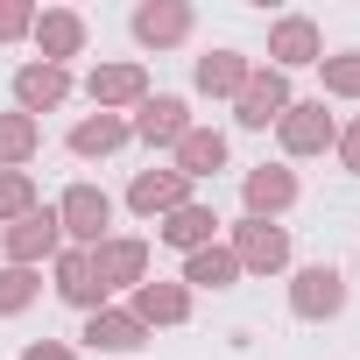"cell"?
Wrapping results in <instances>:
<instances>
[{"mask_svg":"<svg viewBox=\"0 0 360 360\" xmlns=\"http://www.w3.org/2000/svg\"><path fill=\"white\" fill-rule=\"evenodd\" d=\"M297 311H311V318H318V311H339V276H332V269H311L304 290H297Z\"/></svg>","mask_w":360,"mask_h":360,"instance_id":"1","label":"cell"},{"mask_svg":"<svg viewBox=\"0 0 360 360\" xmlns=\"http://www.w3.org/2000/svg\"><path fill=\"white\" fill-rule=\"evenodd\" d=\"M64 219H71V233H85V240H92V233L106 226V198H99V191H78V198L64 205Z\"/></svg>","mask_w":360,"mask_h":360,"instance_id":"2","label":"cell"},{"mask_svg":"<svg viewBox=\"0 0 360 360\" xmlns=\"http://www.w3.org/2000/svg\"><path fill=\"white\" fill-rule=\"evenodd\" d=\"M176 127H184V106H176V99H155V106L141 113V134H148V141H169Z\"/></svg>","mask_w":360,"mask_h":360,"instance_id":"3","label":"cell"},{"mask_svg":"<svg viewBox=\"0 0 360 360\" xmlns=\"http://www.w3.org/2000/svg\"><path fill=\"white\" fill-rule=\"evenodd\" d=\"M22 99L29 106H50V99H64V78L57 71H22Z\"/></svg>","mask_w":360,"mask_h":360,"instance_id":"4","label":"cell"},{"mask_svg":"<svg viewBox=\"0 0 360 360\" xmlns=\"http://www.w3.org/2000/svg\"><path fill=\"white\" fill-rule=\"evenodd\" d=\"M276 106H283V85L269 78V85H255V92H248V113H240V120H248V127H262V120H269Z\"/></svg>","mask_w":360,"mask_h":360,"instance_id":"5","label":"cell"},{"mask_svg":"<svg viewBox=\"0 0 360 360\" xmlns=\"http://www.w3.org/2000/svg\"><path fill=\"white\" fill-rule=\"evenodd\" d=\"M325 134H332V127H325V120H318V106H304V113H297V120H290V148H318V141H325Z\"/></svg>","mask_w":360,"mask_h":360,"instance_id":"6","label":"cell"},{"mask_svg":"<svg viewBox=\"0 0 360 360\" xmlns=\"http://www.w3.org/2000/svg\"><path fill=\"white\" fill-rule=\"evenodd\" d=\"M248 262L276 269V262H283V233H269V226H248Z\"/></svg>","mask_w":360,"mask_h":360,"instance_id":"7","label":"cell"},{"mask_svg":"<svg viewBox=\"0 0 360 360\" xmlns=\"http://www.w3.org/2000/svg\"><path fill=\"white\" fill-rule=\"evenodd\" d=\"M169 198H176V176H141V184H134V205H148V212L169 205Z\"/></svg>","mask_w":360,"mask_h":360,"instance_id":"8","label":"cell"},{"mask_svg":"<svg viewBox=\"0 0 360 360\" xmlns=\"http://www.w3.org/2000/svg\"><path fill=\"white\" fill-rule=\"evenodd\" d=\"M219 155H226V148H219V134H198V141H184V162H191V169H219Z\"/></svg>","mask_w":360,"mask_h":360,"instance_id":"9","label":"cell"},{"mask_svg":"<svg viewBox=\"0 0 360 360\" xmlns=\"http://www.w3.org/2000/svg\"><path fill=\"white\" fill-rule=\"evenodd\" d=\"M276 50H283L290 64H304V57H311V29H304V22H290V29L276 36Z\"/></svg>","mask_w":360,"mask_h":360,"instance_id":"10","label":"cell"},{"mask_svg":"<svg viewBox=\"0 0 360 360\" xmlns=\"http://www.w3.org/2000/svg\"><path fill=\"white\" fill-rule=\"evenodd\" d=\"M92 339H106V346H141L127 318H92Z\"/></svg>","mask_w":360,"mask_h":360,"instance_id":"11","label":"cell"},{"mask_svg":"<svg viewBox=\"0 0 360 360\" xmlns=\"http://www.w3.org/2000/svg\"><path fill=\"white\" fill-rule=\"evenodd\" d=\"M205 233H212V219H205V212H176V226H169V240H184V248H191V240H205Z\"/></svg>","mask_w":360,"mask_h":360,"instance_id":"12","label":"cell"},{"mask_svg":"<svg viewBox=\"0 0 360 360\" xmlns=\"http://www.w3.org/2000/svg\"><path fill=\"white\" fill-rule=\"evenodd\" d=\"M134 29H141V36H176V29H184V15H155V8H141Z\"/></svg>","mask_w":360,"mask_h":360,"instance_id":"13","label":"cell"},{"mask_svg":"<svg viewBox=\"0 0 360 360\" xmlns=\"http://www.w3.org/2000/svg\"><path fill=\"white\" fill-rule=\"evenodd\" d=\"M113 141H120V127H113V120H92V127H78V148H85V155H92V148H113Z\"/></svg>","mask_w":360,"mask_h":360,"instance_id":"14","label":"cell"},{"mask_svg":"<svg viewBox=\"0 0 360 360\" xmlns=\"http://www.w3.org/2000/svg\"><path fill=\"white\" fill-rule=\"evenodd\" d=\"M226 276H233L226 255H198V262H191V283H226Z\"/></svg>","mask_w":360,"mask_h":360,"instance_id":"15","label":"cell"},{"mask_svg":"<svg viewBox=\"0 0 360 360\" xmlns=\"http://www.w3.org/2000/svg\"><path fill=\"white\" fill-rule=\"evenodd\" d=\"M36 248H50V219H29V226L15 233V255H36Z\"/></svg>","mask_w":360,"mask_h":360,"instance_id":"16","label":"cell"},{"mask_svg":"<svg viewBox=\"0 0 360 360\" xmlns=\"http://www.w3.org/2000/svg\"><path fill=\"white\" fill-rule=\"evenodd\" d=\"M290 198V176H255V205H283Z\"/></svg>","mask_w":360,"mask_h":360,"instance_id":"17","label":"cell"},{"mask_svg":"<svg viewBox=\"0 0 360 360\" xmlns=\"http://www.w3.org/2000/svg\"><path fill=\"white\" fill-rule=\"evenodd\" d=\"M29 148V120H0V155H22Z\"/></svg>","mask_w":360,"mask_h":360,"instance_id":"18","label":"cell"},{"mask_svg":"<svg viewBox=\"0 0 360 360\" xmlns=\"http://www.w3.org/2000/svg\"><path fill=\"white\" fill-rule=\"evenodd\" d=\"M141 311H148V318H176V311H184V297H169V290H148V297H141Z\"/></svg>","mask_w":360,"mask_h":360,"instance_id":"19","label":"cell"},{"mask_svg":"<svg viewBox=\"0 0 360 360\" xmlns=\"http://www.w3.org/2000/svg\"><path fill=\"white\" fill-rule=\"evenodd\" d=\"M64 290H71V297H92V269H85V262H64Z\"/></svg>","mask_w":360,"mask_h":360,"instance_id":"20","label":"cell"},{"mask_svg":"<svg viewBox=\"0 0 360 360\" xmlns=\"http://www.w3.org/2000/svg\"><path fill=\"white\" fill-rule=\"evenodd\" d=\"M99 92H106V99H127V92H134V71H106Z\"/></svg>","mask_w":360,"mask_h":360,"instance_id":"21","label":"cell"},{"mask_svg":"<svg viewBox=\"0 0 360 360\" xmlns=\"http://www.w3.org/2000/svg\"><path fill=\"white\" fill-rule=\"evenodd\" d=\"M43 36H50V50H71V43H78V22H50Z\"/></svg>","mask_w":360,"mask_h":360,"instance_id":"22","label":"cell"},{"mask_svg":"<svg viewBox=\"0 0 360 360\" xmlns=\"http://www.w3.org/2000/svg\"><path fill=\"white\" fill-rule=\"evenodd\" d=\"M29 297V276H0V304H22Z\"/></svg>","mask_w":360,"mask_h":360,"instance_id":"23","label":"cell"},{"mask_svg":"<svg viewBox=\"0 0 360 360\" xmlns=\"http://www.w3.org/2000/svg\"><path fill=\"white\" fill-rule=\"evenodd\" d=\"M15 205H22V184L8 176V184H0V212H15Z\"/></svg>","mask_w":360,"mask_h":360,"instance_id":"24","label":"cell"},{"mask_svg":"<svg viewBox=\"0 0 360 360\" xmlns=\"http://www.w3.org/2000/svg\"><path fill=\"white\" fill-rule=\"evenodd\" d=\"M332 78H339V85H346V92H360V64H339V71H332Z\"/></svg>","mask_w":360,"mask_h":360,"instance_id":"25","label":"cell"},{"mask_svg":"<svg viewBox=\"0 0 360 360\" xmlns=\"http://www.w3.org/2000/svg\"><path fill=\"white\" fill-rule=\"evenodd\" d=\"M29 360H64V353H43V346H36V353H29Z\"/></svg>","mask_w":360,"mask_h":360,"instance_id":"26","label":"cell"},{"mask_svg":"<svg viewBox=\"0 0 360 360\" xmlns=\"http://www.w3.org/2000/svg\"><path fill=\"white\" fill-rule=\"evenodd\" d=\"M346 148H353V162H360V127H353V141H346Z\"/></svg>","mask_w":360,"mask_h":360,"instance_id":"27","label":"cell"}]
</instances>
